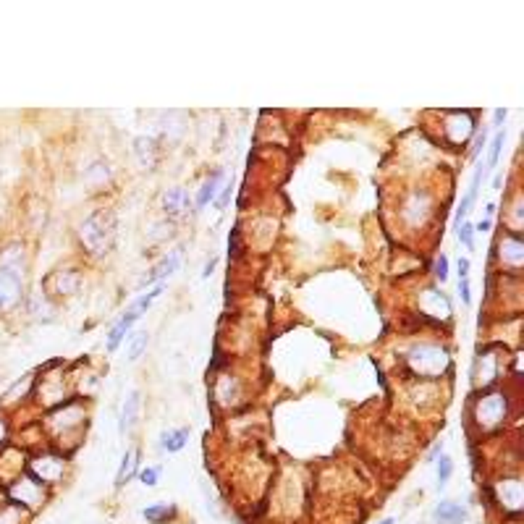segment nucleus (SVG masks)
Instances as JSON below:
<instances>
[{
    "label": "nucleus",
    "instance_id": "f257e3e1",
    "mask_svg": "<svg viewBox=\"0 0 524 524\" xmlns=\"http://www.w3.org/2000/svg\"><path fill=\"white\" fill-rule=\"evenodd\" d=\"M81 244L92 255H105L113 247L116 239V218L110 210H98L95 215H89L79 228Z\"/></svg>",
    "mask_w": 524,
    "mask_h": 524
},
{
    "label": "nucleus",
    "instance_id": "f03ea898",
    "mask_svg": "<svg viewBox=\"0 0 524 524\" xmlns=\"http://www.w3.org/2000/svg\"><path fill=\"white\" fill-rule=\"evenodd\" d=\"M406 362L422 377H441L451 367V356L438 344H417L406 351Z\"/></svg>",
    "mask_w": 524,
    "mask_h": 524
},
{
    "label": "nucleus",
    "instance_id": "7ed1b4c3",
    "mask_svg": "<svg viewBox=\"0 0 524 524\" xmlns=\"http://www.w3.org/2000/svg\"><path fill=\"white\" fill-rule=\"evenodd\" d=\"M506 412H509V401H506L504 394H483L472 406V417L477 419V427L488 430V433L504 422Z\"/></svg>",
    "mask_w": 524,
    "mask_h": 524
},
{
    "label": "nucleus",
    "instance_id": "20e7f679",
    "mask_svg": "<svg viewBox=\"0 0 524 524\" xmlns=\"http://www.w3.org/2000/svg\"><path fill=\"white\" fill-rule=\"evenodd\" d=\"M21 299V273L0 265V309L16 307Z\"/></svg>",
    "mask_w": 524,
    "mask_h": 524
},
{
    "label": "nucleus",
    "instance_id": "39448f33",
    "mask_svg": "<svg viewBox=\"0 0 524 524\" xmlns=\"http://www.w3.org/2000/svg\"><path fill=\"white\" fill-rule=\"evenodd\" d=\"M163 288H166V283H158V286L152 288V291H147V294H142L139 299H134V302L129 304V309L123 312V317H121L119 323H123L126 328L134 325V323H137L139 317L145 315V312H147L149 307H152V302H155V299H158L160 294H163Z\"/></svg>",
    "mask_w": 524,
    "mask_h": 524
},
{
    "label": "nucleus",
    "instance_id": "423d86ee",
    "mask_svg": "<svg viewBox=\"0 0 524 524\" xmlns=\"http://www.w3.org/2000/svg\"><path fill=\"white\" fill-rule=\"evenodd\" d=\"M466 509L456 501H441L433 511V522L436 524H464L466 522Z\"/></svg>",
    "mask_w": 524,
    "mask_h": 524
},
{
    "label": "nucleus",
    "instance_id": "0eeeda50",
    "mask_svg": "<svg viewBox=\"0 0 524 524\" xmlns=\"http://www.w3.org/2000/svg\"><path fill=\"white\" fill-rule=\"evenodd\" d=\"M178 265H181V252L176 249V252H170L168 257L160 260L158 267H155V270H152V273L145 278V283H142V286H149V283H163V281H168V278L178 270Z\"/></svg>",
    "mask_w": 524,
    "mask_h": 524
},
{
    "label": "nucleus",
    "instance_id": "6e6552de",
    "mask_svg": "<svg viewBox=\"0 0 524 524\" xmlns=\"http://www.w3.org/2000/svg\"><path fill=\"white\" fill-rule=\"evenodd\" d=\"M448 137L456 139V142H466L472 137V129H475V119L469 113H448Z\"/></svg>",
    "mask_w": 524,
    "mask_h": 524
},
{
    "label": "nucleus",
    "instance_id": "1a4fd4ad",
    "mask_svg": "<svg viewBox=\"0 0 524 524\" xmlns=\"http://www.w3.org/2000/svg\"><path fill=\"white\" fill-rule=\"evenodd\" d=\"M498 252H501V260L504 265H511V267H519L524 260V247L519 236H501L498 241Z\"/></svg>",
    "mask_w": 524,
    "mask_h": 524
},
{
    "label": "nucleus",
    "instance_id": "9d476101",
    "mask_svg": "<svg viewBox=\"0 0 524 524\" xmlns=\"http://www.w3.org/2000/svg\"><path fill=\"white\" fill-rule=\"evenodd\" d=\"M419 304H422V309H425V312H433L436 317H448V315H451L448 297H445V294H441L438 288H427V291H422Z\"/></svg>",
    "mask_w": 524,
    "mask_h": 524
},
{
    "label": "nucleus",
    "instance_id": "9b49d317",
    "mask_svg": "<svg viewBox=\"0 0 524 524\" xmlns=\"http://www.w3.org/2000/svg\"><path fill=\"white\" fill-rule=\"evenodd\" d=\"M485 173V166L480 163L475 170V176H472V184H469V189H466L464 199H462V205H459V210H456V226H462L464 223V218L469 215V210H472V205H475V197H477V187H480V178H483Z\"/></svg>",
    "mask_w": 524,
    "mask_h": 524
},
{
    "label": "nucleus",
    "instance_id": "f8f14e48",
    "mask_svg": "<svg viewBox=\"0 0 524 524\" xmlns=\"http://www.w3.org/2000/svg\"><path fill=\"white\" fill-rule=\"evenodd\" d=\"M139 401H142L139 391H131V394L126 396L123 409H121V433H129L131 427H134V422H137V417H139Z\"/></svg>",
    "mask_w": 524,
    "mask_h": 524
},
{
    "label": "nucleus",
    "instance_id": "ddd939ff",
    "mask_svg": "<svg viewBox=\"0 0 524 524\" xmlns=\"http://www.w3.org/2000/svg\"><path fill=\"white\" fill-rule=\"evenodd\" d=\"M189 205H192V202H189V194L181 187L168 189V192H166V197H163V208H166V213H168V215H178V213H181V210H187Z\"/></svg>",
    "mask_w": 524,
    "mask_h": 524
},
{
    "label": "nucleus",
    "instance_id": "4468645a",
    "mask_svg": "<svg viewBox=\"0 0 524 524\" xmlns=\"http://www.w3.org/2000/svg\"><path fill=\"white\" fill-rule=\"evenodd\" d=\"M187 443H189V430H184V427H178V430H166V433L160 436V448L168 451V454L181 451Z\"/></svg>",
    "mask_w": 524,
    "mask_h": 524
},
{
    "label": "nucleus",
    "instance_id": "2eb2a0df",
    "mask_svg": "<svg viewBox=\"0 0 524 524\" xmlns=\"http://www.w3.org/2000/svg\"><path fill=\"white\" fill-rule=\"evenodd\" d=\"M220 184H223V170H215V173H213L205 184H202V189H199L197 208H205V205H210V202L215 199V192H218Z\"/></svg>",
    "mask_w": 524,
    "mask_h": 524
},
{
    "label": "nucleus",
    "instance_id": "dca6fc26",
    "mask_svg": "<svg viewBox=\"0 0 524 524\" xmlns=\"http://www.w3.org/2000/svg\"><path fill=\"white\" fill-rule=\"evenodd\" d=\"M137 462H139V451L137 448H129L126 451V456H123V462H121V469H119V475H116V485H126L131 480V477L137 475L134 469H137Z\"/></svg>",
    "mask_w": 524,
    "mask_h": 524
},
{
    "label": "nucleus",
    "instance_id": "f3484780",
    "mask_svg": "<svg viewBox=\"0 0 524 524\" xmlns=\"http://www.w3.org/2000/svg\"><path fill=\"white\" fill-rule=\"evenodd\" d=\"M142 514H145V519H147L149 524H163L176 514V506L173 504H155V506H147Z\"/></svg>",
    "mask_w": 524,
    "mask_h": 524
},
{
    "label": "nucleus",
    "instance_id": "a211bd4d",
    "mask_svg": "<svg viewBox=\"0 0 524 524\" xmlns=\"http://www.w3.org/2000/svg\"><path fill=\"white\" fill-rule=\"evenodd\" d=\"M55 281H58V294H74V291H79V283L81 278L76 276V273H71V270H66V273H58L55 276Z\"/></svg>",
    "mask_w": 524,
    "mask_h": 524
},
{
    "label": "nucleus",
    "instance_id": "6ab92c4d",
    "mask_svg": "<svg viewBox=\"0 0 524 524\" xmlns=\"http://www.w3.org/2000/svg\"><path fill=\"white\" fill-rule=\"evenodd\" d=\"M451 472H454V462L448 456H441L438 459V490H443L445 483L451 480Z\"/></svg>",
    "mask_w": 524,
    "mask_h": 524
},
{
    "label": "nucleus",
    "instance_id": "aec40b11",
    "mask_svg": "<svg viewBox=\"0 0 524 524\" xmlns=\"http://www.w3.org/2000/svg\"><path fill=\"white\" fill-rule=\"evenodd\" d=\"M504 131H498L493 137V145H490V155H488V163H485V170H490L498 166V158H501V147H504Z\"/></svg>",
    "mask_w": 524,
    "mask_h": 524
},
{
    "label": "nucleus",
    "instance_id": "412c9836",
    "mask_svg": "<svg viewBox=\"0 0 524 524\" xmlns=\"http://www.w3.org/2000/svg\"><path fill=\"white\" fill-rule=\"evenodd\" d=\"M147 341H149L147 333H137V336L131 338V344H129V359H131V362L145 354V349H147Z\"/></svg>",
    "mask_w": 524,
    "mask_h": 524
},
{
    "label": "nucleus",
    "instance_id": "4be33fe9",
    "mask_svg": "<svg viewBox=\"0 0 524 524\" xmlns=\"http://www.w3.org/2000/svg\"><path fill=\"white\" fill-rule=\"evenodd\" d=\"M126 333H129V328L123 325V323H116V328L108 333V351H110V354L121 347V341H123V336H126Z\"/></svg>",
    "mask_w": 524,
    "mask_h": 524
},
{
    "label": "nucleus",
    "instance_id": "5701e85b",
    "mask_svg": "<svg viewBox=\"0 0 524 524\" xmlns=\"http://www.w3.org/2000/svg\"><path fill=\"white\" fill-rule=\"evenodd\" d=\"M137 475H139V480H142V483L147 485V488H155V485H158V480H160V469H158V466H147V469H139Z\"/></svg>",
    "mask_w": 524,
    "mask_h": 524
},
{
    "label": "nucleus",
    "instance_id": "b1692460",
    "mask_svg": "<svg viewBox=\"0 0 524 524\" xmlns=\"http://www.w3.org/2000/svg\"><path fill=\"white\" fill-rule=\"evenodd\" d=\"M459 239H462V244H464L466 249H475V239H472V226H469V223H462V226H459Z\"/></svg>",
    "mask_w": 524,
    "mask_h": 524
},
{
    "label": "nucleus",
    "instance_id": "393cba45",
    "mask_svg": "<svg viewBox=\"0 0 524 524\" xmlns=\"http://www.w3.org/2000/svg\"><path fill=\"white\" fill-rule=\"evenodd\" d=\"M436 276H438V281H441V283L448 278V260H445V255H441V257L436 260Z\"/></svg>",
    "mask_w": 524,
    "mask_h": 524
},
{
    "label": "nucleus",
    "instance_id": "a878e982",
    "mask_svg": "<svg viewBox=\"0 0 524 524\" xmlns=\"http://www.w3.org/2000/svg\"><path fill=\"white\" fill-rule=\"evenodd\" d=\"M459 294H462V302H464V304H469V302H472V291H469V278L459 281Z\"/></svg>",
    "mask_w": 524,
    "mask_h": 524
},
{
    "label": "nucleus",
    "instance_id": "bb28decb",
    "mask_svg": "<svg viewBox=\"0 0 524 524\" xmlns=\"http://www.w3.org/2000/svg\"><path fill=\"white\" fill-rule=\"evenodd\" d=\"M483 145H485V129L475 137V147H472V160H475L477 155H480V149H483Z\"/></svg>",
    "mask_w": 524,
    "mask_h": 524
},
{
    "label": "nucleus",
    "instance_id": "cd10ccee",
    "mask_svg": "<svg viewBox=\"0 0 524 524\" xmlns=\"http://www.w3.org/2000/svg\"><path fill=\"white\" fill-rule=\"evenodd\" d=\"M466 276H469V260L462 257L459 260V281H464Z\"/></svg>",
    "mask_w": 524,
    "mask_h": 524
},
{
    "label": "nucleus",
    "instance_id": "c85d7f7f",
    "mask_svg": "<svg viewBox=\"0 0 524 524\" xmlns=\"http://www.w3.org/2000/svg\"><path fill=\"white\" fill-rule=\"evenodd\" d=\"M213 267H215V260H210L208 265H205V270H202V278H208L210 273H213Z\"/></svg>",
    "mask_w": 524,
    "mask_h": 524
},
{
    "label": "nucleus",
    "instance_id": "c756f323",
    "mask_svg": "<svg viewBox=\"0 0 524 524\" xmlns=\"http://www.w3.org/2000/svg\"><path fill=\"white\" fill-rule=\"evenodd\" d=\"M477 231H490V220H480V223H477Z\"/></svg>",
    "mask_w": 524,
    "mask_h": 524
},
{
    "label": "nucleus",
    "instance_id": "7c9ffc66",
    "mask_svg": "<svg viewBox=\"0 0 524 524\" xmlns=\"http://www.w3.org/2000/svg\"><path fill=\"white\" fill-rule=\"evenodd\" d=\"M377 524H394V519H383V522H377Z\"/></svg>",
    "mask_w": 524,
    "mask_h": 524
}]
</instances>
